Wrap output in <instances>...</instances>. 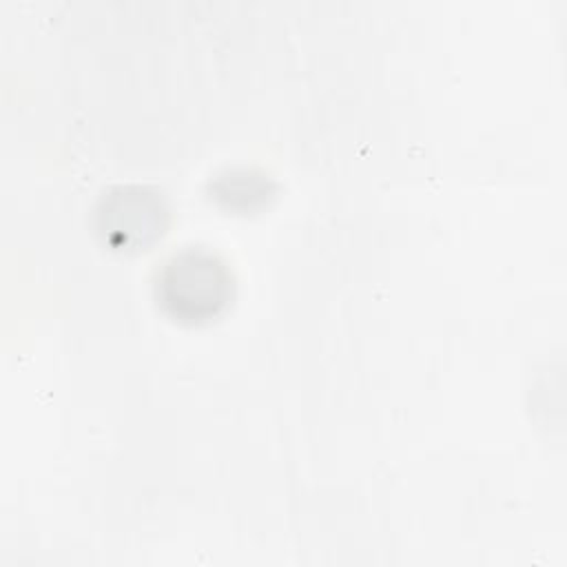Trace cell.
<instances>
[{"label": "cell", "instance_id": "cell-2", "mask_svg": "<svg viewBox=\"0 0 567 567\" xmlns=\"http://www.w3.org/2000/svg\"><path fill=\"white\" fill-rule=\"evenodd\" d=\"M171 221L166 195L155 186L117 184L95 204V230L113 250H146Z\"/></svg>", "mask_w": 567, "mask_h": 567}, {"label": "cell", "instance_id": "cell-1", "mask_svg": "<svg viewBox=\"0 0 567 567\" xmlns=\"http://www.w3.org/2000/svg\"><path fill=\"white\" fill-rule=\"evenodd\" d=\"M228 264L206 246H184L171 252L155 275L159 308L179 323H206L219 317L233 299Z\"/></svg>", "mask_w": 567, "mask_h": 567}]
</instances>
